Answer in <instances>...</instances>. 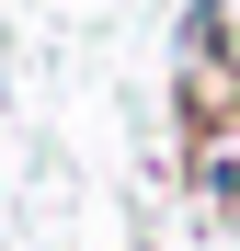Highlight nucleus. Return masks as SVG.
<instances>
[{
    "instance_id": "obj_1",
    "label": "nucleus",
    "mask_w": 240,
    "mask_h": 251,
    "mask_svg": "<svg viewBox=\"0 0 240 251\" xmlns=\"http://www.w3.org/2000/svg\"><path fill=\"white\" fill-rule=\"evenodd\" d=\"M194 183L217 205H240V126H206V137H194Z\"/></svg>"
},
{
    "instance_id": "obj_2",
    "label": "nucleus",
    "mask_w": 240,
    "mask_h": 251,
    "mask_svg": "<svg viewBox=\"0 0 240 251\" xmlns=\"http://www.w3.org/2000/svg\"><path fill=\"white\" fill-rule=\"evenodd\" d=\"M217 23H229V0H194V12H183V46H194V69H206V46H217Z\"/></svg>"
}]
</instances>
